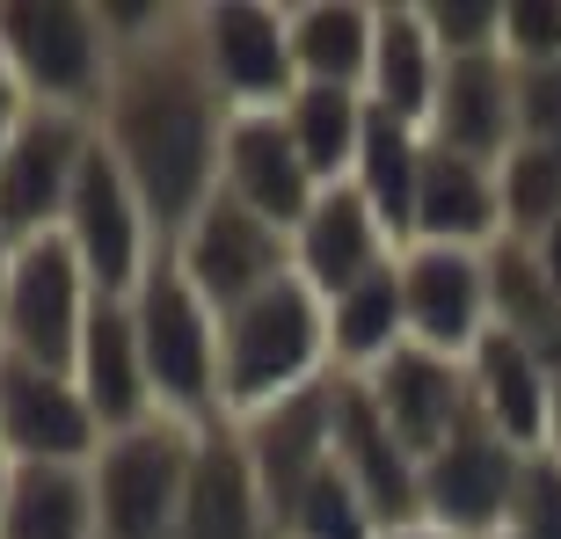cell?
I'll list each match as a JSON object with an SVG mask.
<instances>
[{
	"instance_id": "cell-36",
	"label": "cell",
	"mask_w": 561,
	"mask_h": 539,
	"mask_svg": "<svg viewBox=\"0 0 561 539\" xmlns=\"http://www.w3.org/2000/svg\"><path fill=\"white\" fill-rule=\"evenodd\" d=\"M511 81H518V139L561 146V59L511 66Z\"/></svg>"
},
{
	"instance_id": "cell-17",
	"label": "cell",
	"mask_w": 561,
	"mask_h": 539,
	"mask_svg": "<svg viewBox=\"0 0 561 539\" xmlns=\"http://www.w3.org/2000/svg\"><path fill=\"white\" fill-rule=\"evenodd\" d=\"M394 233L379 227V211L365 205V190L357 183H335L313 197V211L291 227V270H299V285H313L321 299L335 291L365 285L379 263H394Z\"/></svg>"
},
{
	"instance_id": "cell-19",
	"label": "cell",
	"mask_w": 561,
	"mask_h": 539,
	"mask_svg": "<svg viewBox=\"0 0 561 539\" xmlns=\"http://www.w3.org/2000/svg\"><path fill=\"white\" fill-rule=\"evenodd\" d=\"M423 139L496 168L518 146V81H511V59L503 51L445 59V88H437V110H431V125H423Z\"/></svg>"
},
{
	"instance_id": "cell-39",
	"label": "cell",
	"mask_w": 561,
	"mask_h": 539,
	"mask_svg": "<svg viewBox=\"0 0 561 539\" xmlns=\"http://www.w3.org/2000/svg\"><path fill=\"white\" fill-rule=\"evenodd\" d=\"M379 539H453V532H437V525L416 518V525H394V532H379Z\"/></svg>"
},
{
	"instance_id": "cell-11",
	"label": "cell",
	"mask_w": 561,
	"mask_h": 539,
	"mask_svg": "<svg viewBox=\"0 0 561 539\" xmlns=\"http://www.w3.org/2000/svg\"><path fill=\"white\" fill-rule=\"evenodd\" d=\"M88 146H95V125H88V117L30 110V125L0 153V233H8L15 249L66 227V197L81 183Z\"/></svg>"
},
{
	"instance_id": "cell-8",
	"label": "cell",
	"mask_w": 561,
	"mask_h": 539,
	"mask_svg": "<svg viewBox=\"0 0 561 539\" xmlns=\"http://www.w3.org/2000/svg\"><path fill=\"white\" fill-rule=\"evenodd\" d=\"M168 249H175L190 285L211 299V313H233V307H249V299H263L271 285L299 277L291 270V233L271 227L263 211H249L241 197H227V190H211V205Z\"/></svg>"
},
{
	"instance_id": "cell-41",
	"label": "cell",
	"mask_w": 561,
	"mask_h": 539,
	"mask_svg": "<svg viewBox=\"0 0 561 539\" xmlns=\"http://www.w3.org/2000/svg\"><path fill=\"white\" fill-rule=\"evenodd\" d=\"M8 277H15V241L0 233V299H8Z\"/></svg>"
},
{
	"instance_id": "cell-18",
	"label": "cell",
	"mask_w": 561,
	"mask_h": 539,
	"mask_svg": "<svg viewBox=\"0 0 561 539\" xmlns=\"http://www.w3.org/2000/svg\"><path fill=\"white\" fill-rule=\"evenodd\" d=\"M219 190L227 197H241L249 211H263L271 227H299L313 211V197H321V183H313L307 153L291 146L285 117L277 110H249V117H233L227 125V153H219Z\"/></svg>"
},
{
	"instance_id": "cell-10",
	"label": "cell",
	"mask_w": 561,
	"mask_h": 539,
	"mask_svg": "<svg viewBox=\"0 0 561 539\" xmlns=\"http://www.w3.org/2000/svg\"><path fill=\"white\" fill-rule=\"evenodd\" d=\"M0 452L15 467H88L103 452V423L73 372H44L0 351Z\"/></svg>"
},
{
	"instance_id": "cell-43",
	"label": "cell",
	"mask_w": 561,
	"mask_h": 539,
	"mask_svg": "<svg viewBox=\"0 0 561 539\" xmlns=\"http://www.w3.org/2000/svg\"><path fill=\"white\" fill-rule=\"evenodd\" d=\"M489 539H518V532H489Z\"/></svg>"
},
{
	"instance_id": "cell-42",
	"label": "cell",
	"mask_w": 561,
	"mask_h": 539,
	"mask_svg": "<svg viewBox=\"0 0 561 539\" xmlns=\"http://www.w3.org/2000/svg\"><path fill=\"white\" fill-rule=\"evenodd\" d=\"M8 489H15V459L0 452V511H8Z\"/></svg>"
},
{
	"instance_id": "cell-16",
	"label": "cell",
	"mask_w": 561,
	"mask_h": 539,
	"mask_svg": "<svg viewBox=\"0 0 561 539\" xmlns=\"http://www.w3.org/2000/svg\"><path fill=\"white\" fill-rule=\"evenodd\" d=\"M373 387L379 415L394 423V437L416 452V467L437 452V445H453L467 423H474V387H467V365L459 357H437L423 343H401L387 365L373 372H357Z\"/></svg>"
},
{
	"instance_id": "cell-32",
	"label": "cell",
	"mask_w": 561,
	"mask_h": 539,
	"mask_svg": "<svg viewBox=\"0 0 561 539\" xmlns=\"http://www.w3.org/2000/svg\"><path fill=\"white\" fill-rule=\"evenodd\" d=\"M387 525H379V511L365 496H357V481L343 474L329 459V474L313 481L307 496L291 503V518H285V539H379Z\"/></svg>"
},
{
	"instance_id": "cell-23",
	"label": "cell",
	"mask_w": 561,
	"mask_h": 539,
	"mask_svg": "<svg viewBox=\"0 0 561 539\" xmlns=\"http://www.w3.org/2000/svg\"><path fill=\"white\" fill-rule=\"evenodd\" d=\"M416 241H423V249H496V241H503L496 168L467 161V153H453V146H423ZM416 241H409V249H416Z\"/></svg>"
},
{
	"instance_id": "cell-1",
	"label": "cell",
	"mask_w": 561,
	"mask_h": 539,
	"mask_svg": "<svg viewBox=\"0 0 561 539\" xmlns=\"http://www.w3.org/2000/svg\"><path fill=\"white\" fill-rule=\"evenodd\" d=\"M227 125H233V103L219 95L205 51H197V8H183L153 44L117 59L110 95L95 110V139L131 175L161 241H175L211 205Z\"/></svg>"
},
{
	"instance_id": "cell-4",
	"label": "cell",
	"mask_w": 561,
	"mask_h": 539,
	"mask_svg": "<svg viewBox=\"0 0 561 539\" xmlns=\"http://www.w3.org/2000/svg\"><path fill=\"white\" fill-rule=\"evenodd\" d=\"M0 51L37 110L95 125L117 73V44L103 37L95 0H0Z\"/></svg>"
},
{
	"instance_id": "cell-13",
	"label": "cell",
	"mask_w": 561,
	"mask_h": 539,
	"mask_svg": "<svg viewBox=\"0 0 561 539\" xmlns=\"http://www.w3.org/2000/svg\"><path fill=\"white\" fill-rule=\"evenodd\" d=\"M401 307H409V343L437 357H474V343L496 329L489 307V249H401Z\"/></svg>"
},
{
	"instance_id": "cell-30",
	"label": "cell",
	"mask_w": 561,
	"mask_h": 539,
	"mask_svg": "<svg viewBox=\"0 0 561 539\" xmlns=\"http://www.w3.org/2000/svg\"><path fill=\"white\" fill-rule=\"evenodd\" d=\"M489 307H496V329L518 335L533 357H547V365L561 357V291L540 277L533 249L511 233L489 249Z\"/></svg>"
},
{
	"instance_id": "cell-37",
	"label": "cell",
	"mask_w": 561,
	"mask_h": 539,
	"mask_svg": "<svg viewBox=\"0 0 561 539\" xmlns=\"http://www.w3.org/2000/svg\"><path fill=\"white\" fill-rule=\"evenodd\" d=\"M30 88L15 81V66H8V51H0V153H8V146H15V131L30 125Z\"/></svg>"
},
{
	"instance_id": "cell-25",
	"label": "cell",
	"mask_w": 561,
	"mask_h": 539,
	"mask_svg": "<svg viewBox=\"0 0 561 539\" xmlns=\"http://www.w3.org/2000/svg\"><path fill=\"white\" fill-rule=\"evenodd\" d=\"M285 30H291L299 81L365 88V73H373V37H379L373 0H307V8H285Z\"/></svg>"
},
{
	"instance_id": "cell-24",
	"label": "cell",
	"mask_w": 561,
	"mask_h": 539,
	"mask_svg": "<svg viewBox=\"0 0 561 539\" xmlns=\"http://www.w3.org/2000/svg\"><path fill=\"white\" fill-rule=\"evenodd\" d=\"M437 88H445V51H437L423 0H379V37H373V73H365V103L401 117V125H431Z\"/></svg>"
},
{
	"instance_id": "cell-26",
	"label": "cell",
	"mask_w": 561,
	"mask_h": 539,
	"mask_svg": "<svg viewBox=\"0 0 561 539\" xmlns=\"http://www.w3.org/2000/svg\"><path fill=\"white\" fill-rule=\"evenodd\" d=\"M291 131V146L307 153L313 183L335 190L351 183L357 168V146H365V125H373V103H365V88H329V81H299L291 88V103L277 110Z\"/></svg>"
},
{
	"instance_id": "cell-2",
	"label": "cell",
	"mask_w": 561,
	"mask_h": 539,
	"mask_svg": "<svg viewBox=\"0 0 561 539\" xmlns=\"http://www.w3.org/2000/svg\"><path fill=\"white\" fill-rule=\"evenodd\" d=\"M329 372H335L329 365V299L313 285L285 277L263 299L219 313V394H227V423L307 394Z\"/></svg>"
},
{
	"instance_id": "cell-12",
	"label": "cell",
	"mask_w": 561,
	"mask_h": 539,
	"mask_svg": "<svg viewBox=\"0 0 561 539\" xmlns=\"http://www.w3.org/2000/svg\"><path fill=\"white\" fill-rule=\"evenodd\" d=\"M518 467L525 452L503 445L489 423H467L453 445H437L423 459V525L453 539H489L511 525V496H518Z\"/></svg>"
},
{
	"instance_id": "cell-28",
	"label": "cell",
	"mask_w": 561,
	"mask_h": 539,
	"mask_svg": "<svg viewBox=\"0 0 561 539\" xmlns=\"http://www.w3.org/2000/svg\"><path fill=\"white\" fill-rule=\"evenodd\" d=\"M423 131L373 110V125H365V146H357V168L351 183L365 190V205L379 211V227L394 233V249L416 241V183H423Z\"/></svg>"
},
{
	"instance_id": "cell-5",
	"label": "cell",
	"mask_w": 561,
	"mask_h": 539,
	"mask_svg": "<svg viewBox=\"0 0 561 539\" xmlns=\"http://www.w3.org/2000/svg\"><path fill=\"white\" fill-rule=\"evenodd\" d=\"M197 437L205 431L175 423V415H153V423H131V431L103 437V452L88 459L103 539H175L190 467H197Z\"/></svg>"
},
{
	"instance_id": "cell-15",
	"label": "cell",
	"mask_w": 561,
	"mask_h": 539,
	"mask_svg": "<svg viewBox=\"0 0 561 539\" xmlns=\"http://www.w3.org/2000/svg\"><path fill=\"white\" fill-rule=\"evenodd\" d=\"M335 387V467L357 481V496L379 511V525H416L423 518V467L394 437V423L379 415L373 387L357 372H329Z\"/></svg>"
},
{
	"instance_id": "cell-34",
	"label": "cell",
	"mask_w": 561,
	"mask_h": 539,
	"mask_svg": "<svg viewBox=\"0 0 561 539\" xmlns=\"http://www.w3.org/2000/svg\"><path fill=\"white\" fill-rule=\"evenodd\" d=\"M518 539H561V452H525L518 496H511V525Z\"/></svg>"
},
{
	"instance_id": "cell-20",
	"label": "cell",
	"mask_w": 561,
	"mask_h": 539,
	"mask_svg": "<svg viewBox=\"0 0 561 539\" xmlns=\"http://www.w3.org/2000/svg\"><path fill=\"white\" fill-rule=\"evenodd\" d=\"M175 539H277L271 503H263V481L249 467V445L233 423H211L197 437V467H190V496Z\"/></svg>"
},
{
	"instance_id": "cell-35",
	"label": "cell",
	"mask_w": 561,
	"mask_h": 539,
	"mask_svg": "<svg viewBox=\"0 0 561 539\" xmlns=\"http://www.w3.org/2000/svg\"><path fill=\"white\" fill-rule=\"evenodd\" d=\"M503 59L511 66L561 59V0H503Z\"/></svg>"
},
{
	"instance_id": "cell-29",
	"label": "cell",
	"mask_w": 561,
	"mask_h": 539,
	"mask_svg": "<svg viewBox=\"0 0 561 539\" xmlns=\"http://www.w3.org/2000/svg\"><path fill=\"white\" fill-rule=\"evenodd\" d=\"M0 539H103L88 467H15Z\"/></svg>"
},
{
	"instance_id": "cell-33",
	"label": "cell",
	"mask_w": 561,
	"mask_h": 539,
	"mask_svg": "<svg viewBox=\"0 0 561 539\" xmlns=\"http://www.w3.org/2000/svg\"><path fill=\"white\" fill-rule=\"evenodd\" d=\"M423 22H431L445 59L503 51V0H423Z\"/></svg>"
},
{
	"instance_id": "cell-40",
	"label": "cell",
	"mask_w": 561,
	"mask_h": 539,
	"mask_svg": "<svg viewBox=\"0 0 561 539\" xmlns=\"http://www.w3.org/2000/svg\"><path fill=\"white\" fill-rule=\"evenodd\" d=\"M547 379H554V437H547V452H561V357L547 365Z\"/></svg>"
},
{
	"instance_id": "cell-9",
	"label": "cell",
	"mask_w": 561,
	"mask_h": 539,
	"mask_svg": "<svg viewBox=\"0 0 561 539\" xmlns=\"http://www.w3.org/2000/svg\"><path fill=\"white\" fill-rule=\"evenodd\" d=\"M197 51H205L219 95L233 103V117L285 110L299 88L285 8H271V0H205L197 8Z\"/></svg>"
},
{
	"instance_id": "cell-27",
	"label": "cell",
	"mask_w": 561,
	"mask_h": 539,
	"mask_svg": "<svg viewBox=\"0 0 561 539\" xmlns=\"http://www.w3.org/2000/svg\"><path fill=\"white\" fill-rule=\"evenodd\" d=\"M401 343H409V307H401V255H394L365 285L329 299V365L335 372H373Z\"/></svg>"
},
{
	"instance_id": "cell-14",
	"label": "cell",
	"mask_w": 561,
	"mask_h": 539,
	"mask_svg": "<svg viewBox=\"0 0 561 539\" xmlns=\"http://www.w3.org/2000/svg\"><path fill=\"white\" fill-rule=\"evenodd\" d=\"M233 431H241V445H249V467H255V481H263L271 525H277V539H285L291 503L307 496L313 481L329 474V459H335V387L321 379V387L277 401V409H263V415H241Z\"/></svg>"
},
{
	"instance_id": "cell-31",
	"label": "cell",
	"mask_w": 561,
	"mask_h": 539,
	"mask_svg": "<svg viewBox=\"0 0 561 539\" xmlns=\"http://www.w3.org/2000/svg\"><path fill=\"white\" fill-rule=\"evenodd\" d=\"M496 190H503V233L511 241H540L561 219V146L518 139L496 161Z\"/></svg>"
},
{
	"instance_id": "cell-3",
	"label": "cell",
	"mask_w": 561,
	"mask_h": 539,
	"mask_svg": "<svg viewBox=\"0 0 561 539\" xmlns=\"http://www.w3.org/2000/svg\"><path fill=\"white\" fill-rule=\"evenodd\" d=\"M131 321H139V351H146V379L153 401L175 423H227V394H219V313L211 299L183 277L175 249H161L146 263L139 291H131Z\"/></svg>"
},
{
	"instance_id": "cell-6",
	"label": "cell",
	"mask_w": 561,
	"mask_h": 539,
	"mask_svg": "<svg viewBox=\"0 0 561 539\" xmlns=\"http://www.w3.org/2000/svg\"><path fill=\"white\" fill-rule=\"evenodd\" d=\"M95 299L103 291L81 270L66 233L22 241L8 299H0V351L22 357V365H44V372H73V351H81V329L95 313Z\"/></svg>"
},
{
	"instance_id": "cell-38",
	"label": "cell",
	"mask_w": 561,
	"mask_h": 539,
	"mask_svg": "<svg viewBox=\"0 0 561 539\" xmlns=\"http://www.w3.org/2000/svg\"><path fill=\"white\" fill-rule=\"evenodd\" d=\"M525 249H533V263H540V277H547V285L561 291V219H554V227L540 233V241H525Z\"/></svg>"
},
{
	"instance_id": "cell-7",
	"label": "cell",
	"mask_w": 561,
	"mask_h": 539,
	"mask_svg": "<svg viewBox=\"0 0 561 539\" xmlns=\"http://www.w3.org/2000/svg\"><path fill=\"white\" fill-rule=\"evenodd\" d=\"M66 241H73V255H81V270L95 277V291L103 299H131L146 277V263L168 249L161 227L146 219L139 190H131V175L117 168V153H110L103 139L88 146L81 161V183H73V197H66Z\"/></svg>"
},
{
	"instance_id": "cell-22",
	"label": "cell",
	"mask_w": 561,
	"mask_h": 539,
	"mask_svg": "<svg viewBox=\"0 0 561 539\" xmlns=\"http://www.w3.org/2000/svg\"><path fill=\"white\" fill-rule=\"evenodd\" d=\"M73 379H81V394H88V409H95V423H103V437L161 415L153 379H146L131 299H95V313H88V329H81V351H73Z\"/></svg>"
},
{
	"instance_id": "cell-21",
	"label": "cell",
	"mask_w": 561,
	"mask_h": 539,
	"mask_svg": "<svg viewBox=\"0 0 561 539\" xmlns=\"http://www.w3.org/2000/svg\"><path fill=\"white\" fill-rule=\"evenodd\" d=\"M467 387H474V415L503 445L518 452H547L554 437V379H547V357H533L518 335L489 329L467 357Z\"/></svg>"
}]
</instances>
